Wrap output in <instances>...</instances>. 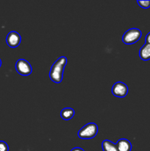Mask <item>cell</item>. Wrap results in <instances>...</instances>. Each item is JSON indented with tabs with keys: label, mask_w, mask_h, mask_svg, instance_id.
Segmentation results:
<instances>
[{
	"label": "cell",
	"mask_w": 150,
	"mask_h": 151,
	"mask_svg": "<svg viewBox=\"0 0 150 151\" xmlns=\"http://www.w3.org/2000/svg\"><path fill=\"white\" fill-rule=\"evenodd\" d=\"M21 41V37L19 32L16 31H11L9 32L6 38V42L7 45L11 48H16L19 46Z\"/></svg>",
	"instance_id": "8992f818"
},
{
	"label": "cell",
	"mask_w": 150,
	"mask_h": 151,
	"mask_svg": "<svg viewBox=\"0 0 150 151\" xmlns=\"http://www.w3.org/2000/svg\"><path fill=\"white\" fill-rule=\"evenodd\" d=\"M145 41H146V44H150V32H149V33L146 35V38H145Z\"/></svg>",
	"instance_id": "4fadbf2b"
},
{
	"label": "cell",
	"mask_w": 150,
	"mask_h": 151,
	"mask_svg": "<svg viewBox=\"0 0 150 151\" xmlns=\"http://www.w3.org/2000/svg\"><path fill=\"white\" fill-rule=\"evenodd\" d=\"M139 56L143 60H150V44H145L139 51Z\"/></svg>",
	"instance_id": "ba28073f"
},
{
	"label": "cell",
	"mask_w": 150,
	"mask_h": 151,
	"mask_svg": "<svg viewBox=\"0 0 150 151\" xmlns=\"http://www.w3.org/2000/svg\"><path fill=\"white\" fill-rule=\"evenodd\" d=\"M116 145L119 151H131L132 150L131 142L126 139H121Z\"/></svg>",
	"instance_id": "52a82bcc"
},
{
	"label": "cell",
	"mask_w": 150,
	"mask_h": 151,
	"mask_svg": "<svg viewBox=\"0 0 150 151\" xmlns=\"http://www.w3.org/2000/svg\"><path fill=\"white\" fill-rule=\"evenodd\" d=\"M71 151H85V150H84L83 149L81 148V147H74V148L72 149V150Z\"/></svg>",
	"instance_id": "5bb4252c"
},
{
	"label": "cell",
	"mask_w": 150,
	"mask_h": 151,
	"mask_svg": "<svg viewBox=\"0 0 150 151\" xmlns=\"http://www.w3.org/2000/svg\"><path fill=\"white\" fill-rule=\"evenodd\" d=\"M98 133V126L94 122H90L82 127L78 132V137L82 139L94 138Z\"/></svg>",
	"instance_id": "7a4b0ae2"
},
{
	"label": "cell",
	"mask_w": 150,
	"mask_h": 151,
	"mask_svg": "<svg viewBox=\"0 0 150 151\" xmlns=\"http://www.w3.org/2000/svg\"><path fill=\"white\" fill-rule=\"evenodd\" d=\"M1 59H0V67H1Z\"/></svg>",
	"instance_id": "9a60e30c"
},
{
	"label": "cell",
	"mask_w": 150,
	"mask_h": 151,
	"mask_svg": "<svg viewBox=\"0 0 150 151\" xmlns=\"http://www.w3.org/2000/svg\"><path fill=\"white\" fill-rule=\"evenodd\" d=\"M101 147H102L103 151H119L116 145L107 139L104 140L102 142Z\"/></svg>",
	"instance_id": "30bf717a"
},
{
	"label": "cell",
	"mask_w": 150,
	"mask_h": 151,
	"mask_svg": "<svg viewBox=\"0 0 150 151\" xmlns=\"http://www.w3.org/2000/svg\"><path fill=\"white\" fill-rule=\"evenodd\" d=\"M9 147L4 141H0V151H8Z\"/></svg>",
	"instance_id": "7c38bea8"
},
{
	"label": "cell",
	"mask_w": 150,
	"mask_h": 151,
	"mask_svg": "<svg viewBox=\"0 0 150 151\" xmlns=\"http://www.w3.org/2000/svg\"><path fill=\"white\" fill-rule=\"evenodd\" d=\"M16 69L18 73L23 76H28L32 73V66L27 60L19 59L16 63Z\"/></svg>",
	"instance_id": "277c9868"
},
{
	"label": "cell",
	"mask_w": 150,
	"mask_h": 151,
	"mask_svg": "<svg viewBox=\"0 0 150 151\" xmlns=\"http://www.w3.org/2000/svg\"><path fill=\"white\" fill-rule=\"evenodd\" d=\"M128 91L129 89L127 86L122 82L116 83L112 87V93L113 95L120 98L126 97L128 94Z\"/></svg>",
	"instance_id": "5b68a950"
},
{
	"label": "cell",
	"mask_w": 150,
	"mask_h": 151,
	"mask_svg": "<svg viewBox=\"0 0 150 151\" xmlns=\"http://www.w3.org/2000/svg\"><path fill=\"white\" fill-rule=\"evenodd\" d=\"M74 115V110L71 108H65L60 112V116L64 120H70Z\"/></svg>",
	"instance_id": "9c48e42d"
},
{
	"label": "cell",
	"mask_w": 150,
	"mask_h": 151,
	"mask_svg": "<svg viewBox=\"0 0 150 151\" xmlns=\"http://www.w3.org/2000/svg\"><path fill=\"white\" fill-rule=\"evenodd\" d=\"M67 63V58L65 56L59 58L51 67L49 78L55 83H60L63 80V72Z\"/></svg>",
	"instance_id": "6da1fadb"
},
{
	"label": "cell",
	"mask_w": 150,
	"mask_h": 151,
	"mask_svg": "<svg viewBox=\"0 0 150 151\" xmlns=\"http://www.w3.org/2000/svg\"><path fill=\"white\" fill-rule=\"evenodd\" d=\"M142 32L138 28H131L125 32L122 41L125 44H133L141 38Z\"/></svg>",
	"instance_id": "3957f363"
},
{
	"label": "cell",
	"mask_w": 150,
	"mask_h": 151,
	"mask_svg": "<svg viewBox=\"0 0 150 151\" xmlns=\"http://www.w3.org/2000/svg\"><path fill=\"white\" fill-rule=\"evenodd\" d=\"M137 2L139 4L140 7H142V8L147 9L150 7V0H147V1H140V0H138Z\"/></svg>",
	"instance_id": "8fae6325"
}]
</instances>
